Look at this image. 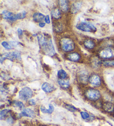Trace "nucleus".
<instances>
[{
	"instance_id": "obj_7",
	"label": "nucleus",
	"mask_w": 114,
	"mask_h": 126,
	"mask_svg": "<svg viewBox=\"0 0 114 126\" xmlns=\"http://www.w3.org/2000/svg\"><path fill=\"white\" fill-rule=\"evenodd\" d=\"M100 57L104 59H109L114 57V49L112 48H105L100 51Z\"/></svg>"
},
{
	"instance_id": "obj_30",
	"label": "nucleus",
	"mask_w": 114,
	"mask_h": 126,
	"mask_svg": "<svg viewBox=\"0 0 114 126\" xmlns=\"http://www.w3.org/2000/svg\"><path fill=\"white\" fill-rule=\"evenodd\" d=\"M45 22L46 23H47V24L50 23V16H49V15H47V16H45Z\"/></svg>"
},
{
	"instance_id": "obj_19",
	"label": "nucleus",
	"mask_w": 114,
	"mask_h": 126,
	"mask_svg": "<svg viewBox=\"0 0 114 126\" xmlns=\"http://www.w3.org/2000/svg\"><path fill=\"white\" fill-rule=\"evenodd\" d=\"M40 110H41V112L45 113L51 114L54 110V107L51 105V104H50L49 109H46V107H43V106H41L40 107Z\"/></svg>"
},
{
	"instance_id": "obj_10",
	"label": "nucleus",
	"mask_w": 114,
	"mask_h": 126,
	"mask_svg": "<svg viewBox=\"0 0 114 126\" xmlns=\"http://www.w3.org/2000/svg\"><path fill=\"white\" fill-rule=\"evenodd\" d=\"M20 115L21 116L31 117V118H34V117H35V113L34 111L33 110L30 109V108L23 109L20 113Z\"/></svg>"
},
{
	"instance_id": "obj_5",
	"label": "nucleus",
	"mask_w": 114,
	"mask_h": 126,
	"mask_svg": "<svg viewBox=\"0 0 114 126\" xmlns=\"http://www.w3.org/2000/svg\"><path fill=\"white\" fill-rule=\"evenodd\" d=\"M32 95V90L27 87L23 88L19 92V98L23 101H27L31 98Z\"/></svg>"
},
{
	"instance_id": "obj_29",
	"label": "nucleus",
	"mask_w": 114,
	"mask_h": 126,
	"mask_svg": "<svg viewBox=\"0 0 114 126\" xmlns=\"http://www.w3.org/2000/svg\"><path fill=\"white\" fill-rule=\"evenodd\" d=\"M81 116L82 118L84 119H86L87 118H89L90 117L89 114L86 112H81Z\"/></svg>"
},
{
	"instance_id": "obj_9",
	"label": "nucleus",
	"mask_w": 114,
	"mask_h": 126,
	"mask_svg": "<svg viewBox=\"0 0 114 126\" xmlns=\"http://www.w3.org/2000/svg\"><path fill=\"white\" fill-rule=\"evenodd\" d=\"M42 89L46 93H51L55 90V88L52 84L47 83V82H45L42 84Z\"/></svg>"
},
{
	"instance_id": "obj_13",
	"label": "nucleus",
	"mask_w": 114,
	"mask_h": 126,
	"mask_svg": "<svg viewBox=\"0 0 114 126\" xmlns=\"http://www.w3.org/2000/svg\"><path fill=\"white\" fill-rule=\"evenodd\" d=\"M59 6L61 10L63 12H67L69 10V3L67 1H59Z\"/></svg>"
},
{
	"instance_id": "obj_26",
	"label": "nucleus",
	"mask_w": 114,
	"mask_h": 126,
	"mask_svg": "<svg viewBox=\"0 0 114 126\" xmlns=\"http://www.w3.org/2000/svg\"><path fill=\"white\" fill-rule=\"evenodd\" d=\"M14 105L15 107H18L20 109H23L24 107H25L23 103L20 101H15Z\"/></svg>"
},
{
	"instance_id": "obj_22",
	"label": "nucleus",
	"mask_w": 114,
	"mask_h": 126,
	"mask_svg": "<svg viewBox=\"0 0 114 126\" xmlns=\"http://www.w3.org/2000/svg\"><path fill=\"white\" fill-rule=\"evenodd\" d=\"M10 112L9 110L5 109L3 110H2L1 112H0V118H1V120L5 118V117L6 116V115L8 114V113Z\"/></svg>"
},
{
	"instance_id": "obj_32",
	"label": "nucleus",
	"mask_w": 114,
	"mask_h": 126,
	"mask_svg": "<svg viewBox=\"0 0 114 126\" xmlns=\"http://www.w3.org/2000/svg\"><path fill=\"white\" fill-rule=\"evenodd\" d=\"M17 32H18L19 35V36L22 35V34H23V31H22V30L19 29L18 30H17Z\"/></svg>"
},
{
	"instance_id": "obj_8",
	"label": "nucleus",
	"mask_w": 114,
	"mask_h": 126,
	"mask_svg": "<svg viewBox=\"0 0 114 126\" xmlns=\"http://www.w3.org/2000/svg\"><path fill=\"white\" fill-rule=\"evenodd\" d=\"M89 82L94 86L98 87L101 84V81L100 76L97 75H91L89 79Z\"/></svg>"
},
{
	"instance_id": "obj_14",
	"label": "nucleus",
	"mask_w": 114,
	"mask_h": 126,
	"mask_svg": "<svg viewBox=\"0 0 114 126\" xmlns=\"http://www.w3.org/2000/svg\"><path fill=\"white\" fill-rule=\"evenodd\" d=\"M45 18V17L41 13L36 12L33 15V19L36 22H42V21Z\"/></svg>"
},
{
	"instance_id": "obj_25",
	"label": "nucleus",
	"mask_w": 114,
	"mask_h": 126,
	"mask_svg": "<svg viewBox=\"0 0 114 126\" xmlns=\"http://www.w3.org/2000/svg\"><path fill=\"white\" fill-rule=\"evenodd\" d=\"M65 107L67 110H68L72 112H75L77 110V108L75 107L74 106L71 105H66Z\"/></svg>"
},
{
	"instance_id": "obj_27",
	"label": "nucleus",
	"mask_w": 114,
	"mask_h": 126,
	"mask_svg": "<svg viewBox=\"0 0 114 126\" xmlns=\"http://www.w3.org/2000/svg\"><path fill=\"white\" fill-rule=\"evenodd\" d=\"M55 30L56 32H60L62 30V25L60 23H57V24H55Z\"/></svg>"
},
{
	"instance_id": "obj_33",
	"label": "nucleus",
	"mask_w": 114,
	"mask_h": 126,
	"mask_svg": "<svg viewBox=\"0 0 114 126\" xmlns=\"http://www.w3.org/2000/svg\"><path fill=\"white\" fill-rule=\"evenodd\" d=\"M45 23L44 22H41L39 23V26L40 27H45Z\"/></svg>"
},
{
	"instance_id": "obj_16",
	"label": "nucleus",
	"mask_w": 114,
	"mask_h": 126,
	"mask_svg": "<svg viewBox=\"0 0 114 126\" xmlns=\"http://www.w3.org/2000/svg\"><path fill=\"white\" fill-rule=\"evenodd\" d=\"M51 15L55 19H59L61 17V13L59 9L57 8H54L51 11Z\"/></svg>"
},
{
	"instance_id": "obj_2",
	"label": "nucleus",
	"mask_w": 114,
	"mask_h": 126,
	"mask_svg": "<svg viewBox=\"0 0 114 126\" xmlns=\"http://www.w3.org/2000/svg\"><path fill=\"white\" fill-rule=\"evenodd\" d=\"M60 46L62 51L66 52H71L75 49V45L71 38L65 37L61 39L60 42Z\"/></svg>"
},
{
	"instance_id": "obj_1",
	"label": "nucleus",
	"mask_w": 114,
	"mask_h": 126,
	"mask_svg": "<svg viewBox=\"0 0 114 126\" xmlns=\"http://www.w3.org/2000/svg\"><path fill=\"white\" fill-rule=\"evenodd\" d=\"M37 40L42 51L46 55L54 56L56 53L54 46L52 43L51 38L49 34H40L37 36Z\"/></svg>"
},
{
	"instance_id": "obj_24",
	"label": "nucleus",
	"mask_w": 114,
	"mask_h": 126,
	"mask_svg": "<svg viewBox=\"0 0 114 126\" xmlns=\"http://www.w3.org/2000/svg\"><path fill=\"white\" fill-rule=\"evenodd\" d=\"M103 64L105 66L107 67H114V60H110V61H105L103 62Z\"/></svg>"
},
{
	"instance_id": "obj_15",
	"label": "nucleus",
	"mask_w": 114,
	"mask_h": 126,
	"mask_svg": "<svg viewBox=\"0 0 114 126\" xmlns=\"http://www.w3.org/2000/svg\"><path fill=\"white\" fill-rule=\"evenodd\" d=\"M14 14L8 11H3L2 12V17L4 19H7V20L12 21V19L13 17L14 16Z\"/></svg>"
},
{
	"instance_id": "obj_11",
	"label": "nucleus",
	"mask_w": 114,
	"mask_h": 126,
	"mask_svg": "<svg viewBox=\"0 0 114 126\" xmlns=\"http://www.w3.org/2000/svg\"><path fill=\"white\" fill-rule=\"evenodd\" d=\"M67 59L72 62H77L80 59V55L77 52H72L67 55Z\"/></svg>"
},
{
	"instance_id": "obj_18",
	"label": "nucleus",
	"mask_w": 114,
	"mask_h": 126,
	"mask_svg": "<svg viewBox=\"0 0 114 126\" xmlns=\"http://www.w3.org/2000/svg\"><path fill=\"white\" fill-rule=\"evenodd\" d=\"M81 6V3L80 2L74 3L71 6V12L72 13V14H76V13L79 10Z\"/></svg>"
},
{
	"instance_id": "obj_23",
	"label": "nucleus",
	"mask_w": 114,
	"mask_h": 126,
	"mask_svg": "<svg viewBox=\"0 0 114 126\" xmlns=\"http://www.w3.org/2000/svg\"><path fill=\"white\" fill-rule=\"evenodd\" d=\"M1 44L2 45V46L6 49L10 50V49H12L13 48V47L12 46V45H11L10 43H8L7 42H6V41H3V42H2Z\"/></svg>"
},
{
	"instance_id": "obj_6",
	"label": "nucleus",
	"mask_w": 114,
	"mask_h": 126,
	"mask_svg": "<svg viewBox=\"0 0 114 126\" xmlns=\"http://www.w3.org/2000/svg\"><path fill=\"white\" fill-rule=\"evenodd\" d=\"M85 95L87 99L91 101H96L100 98L101 93L99 91L95 89H89L85 92Z\"/></svg>"
},
{
	"instance_id": "obj_4",
	"label": "nucleus",
	"mask_w": 114,
	"mask_h": 126,
	"mask_svg": "<svg viewBox=\"0 0 114 126\" xmlns=\"http://www.w3.org/2000/svg\"><path fill=\"white\" fill-rule=\"evenodd\" d=\"M5 59H8L11 61L21 60V53L18 51H14L11 52L3 53L1 56V63Z\"/></svg>"
},
{
	"instance_id": "obj_21",
	"label": "nucleus",
	"mask_w": 114,
	"mask_h": 126,
	"mask_svg": "<svg viewBox=\"0 0 114 126\" xmlns=\"http://www.w3.org/2000/svg\"><path fill=\"white\" fill-rule=\"evenodd\" d=\"M57 77L60 79H66L67 73L63 69H60L57 72Z\"/></svg>"
},
{
	"instance_id": "obj_28",
	"label": "nucleus",
	"mask_w": 114,
	"mask_h": 126,
	"mask_svg": "<svg viewBox=\"0 0 114 126\" xmlns=\"http://www.w3.org/2000/svg\"><path fill=\"white\" fill-rule=\"evenodd\" d=\"M17 15H18L19 19H23L24 18H25V17L26 16V15H27V12L26 11H23V12L19 13V14H17Z\"/></svg>"
},
{
	"instance_id": "obj_20",
	"label": "nucleus",
	"mask_w": 114,
	"mask_h": 126,
	"mask_svg": "<svg viewBox=\"0 0 114 126\" xmlns=\"http://www.w3.org/2000/svg\"><path fill=\"white\" fill-rule=\"evenodd\" d=\"M58 83L61 87L63 88H67L70 87V83L69 81L64 79H58Z\"/></svg>"
},
{
	"instance_id": "obj_3",
	"label": "nucleus",
	"mask_w": 114,
	"mask_h": 126,
	"mask_svg": "<svg viewBox=\"0 0 114 126\" xmlns=\"http://www.w3.org/2000/svg\"><path fill=\"white\" fill-rule=\"evenodd\" d=\"M76 28L81 31L94 33L96 31V28L93 24L87 22H81L76 25Z\"/></svg>"
},
{
	"instance_id": "obj_17",
	"label": "nucleus",
	"mask_w": 114,
	"mask_h": 126,
	"mask_svg": "<svg viewBox=\"0 0 114 126\" xmlns=\"http://www.w3.org/2000/svg\"><path fill=\"white\" fill-rule=\"evenodd\" d=\"M84 46L87 49H91L94 48L95 46V43L93 41L91 40H86L84 42Z\"/></svg>"
},
{
	"instance_id": "obj_31",
	"label": "nucleus",
	"mask_w": 114,
	"mask_h": 126,
	"mask_svg": "<svg viewBox=\"0 0 114 126\" xmlns=\"http://www.w3.org/2000/svg\"><path fill=\"white\" fill-rule=\"evenodd\" d=\"M28 103H29V104L31 106H34L36 105V101H35V100L34 99H30L29 102H28Z\"/></svg>"
},
{
	"instance_id": "obj_12",
	"label": "nucleus",
	"mask_w": 114,
	"mask_h": 126,
	"mask_svg": "<svg viewBox=\"0 0 114 126\" xmlns=\"http://www.w3.org/2000/svg\"><path fill=\"white\" fill-rule=\"evenodd\" d=\"M102 108L105 111L108 113H112L114 111V105L111 102H106L102 106Z\"/></svg>"
}]
</instances>
